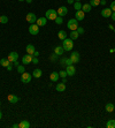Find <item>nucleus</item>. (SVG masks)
<instances>
[{
	"label": "nucleus",
	"mask_w": 115,
	"mask_h": 128,
	"mask_svg": "<svg viewBox=\"0 0 115 128\" xmlns=\"http://www.w3.org/2000/svg\"><path fill=\"white\" fill-rule=\"evenodd\" d=\"M67 13H68V8L66 7V6H61V7L58 9V15L59 16H63L65 15H67Z\"/></svg>",
	"instance_id": "11"
},
{
	"label": "nucleus",
	"mask_w": 115,
	"mask_h": 128,
	"mask_svg": "<svg viewBox=\"0 0 115 128\" xmlns=\"http://www.w3.org/2000/svg\"><path fill=\"white\" fill-rule=\"evenodd\" d=\"M59 77H60V75H59V73L58 72H53V73H51V75H50V79L52 82H58V80H59Z\"/></svg>",
	"instance_id": "15"
},
{
	"label": "nucleus",
	"mask_w": 115,
	"mask_h": 128,
	"mask_svg": "<svg viewBox=\"0 0 115 128\" xmlns=\"http://www.w3.org/2000/svg\"><path fill=\"white\" fill-rule=\"evenodd\" d=\"M106 127L107 128H115V120H113V119L108 120L107 124H106Z\"/></svg>",
	"instance_id": "27"
},
{
	"label": "nucleus",
	"mask_w": 115,
	"mask_h": 128,
	"mask_svg": "<svg viewBox=\"0 0 115 128\" xmlns=\"http://www.w3.org/2000/svg\"><path fill=\"white\" fill-rule=\"evenodd\" d=\"M84 17H85V13L82 9L80 11H76V13H75V19L77 21H82V20H84Z\"/></svg>",
	"instance_id": "8"
},
{
	"label": "nucleus",
	"mask_w": 115,
	"mask_h": 128,
	"mask_svg": "<svg viewBox=\"0 0 115 128\" xmlns=\"http://www.w3.org/2000/svg\"><path fill=\"white\" fill-rule=\"evenodd\" d=\"M66 72H67V75L74 76L75 74H76V68H75V66H74V65H69V66H67Z\"/></svg>",
	"instance_id": "6"
},
{
	"label": "nucleus",
	"mask_w": 115,
	"mask_h": 128,
	"mask_svg": "<svg viewBox=\"0 0 115 128\" xmlns=\"http://www.w3.org/2000/svg\"><path fill=\"white\" fill-rule=\"evenodd\" d=\"M25 1H27L28 4H31V2H32V0H25Z\"/></svg>",
	"instance_id": "48"
},
{
	"label": "nucleus",
	"mask_w": 115,
	"mask_h": 128,
	"mask_svg": "<svg viewBox=\"0 0 115 128\" xmlns=\"http://www.w3.org/2000/svg\"><path fill=\"white\" fill-rule=\"evenodd\" d=\"M32 58H34V56H31V54L24 56L22 58V64L23 65H28V64H30V62H32Z\"/></svg>",
	"instance_id": "10"
},
{
	"label": "nucleus",
	"mask_w": 115,
	"mask_h": 128,
	"mask_svg": "<svg viewBox=\"0 0 115 128\" xmlns=\"http://www.w3.org/2000/svg\"><path fill=\"white\" fill-rule=\"evenodd\" d=\"M8 100H9L12 104H15V103L19 102V97L15 96V95H9V96H8Z\"/></svg>",
	"instance_id": "20"
},
{
	"label": "nucleus",
	"mask_w": 115,
	"mask_h": 128,
	"mask_svg": "<svg viewBox=\"0 0 115 128\" xmlns=\"http://www.w3.org/2000/svg\"><path fill=\"white\" fill-rule=\"evenodd\" d=\"M55 89H57V91H59V92H62V91L66 90V83H58L57 87H55Z\"/></svg>",
	"instance_id": "17"
},
{
	"label": "nucleus",
	"mask_w": 115,
	"mask_h": 128,
	"mask_svg": "<svg viewBox=\"0 0 115 128\" xmlns=\"http://www.w3.org/2000/svg\"><path fill=\"white\" fill-rule=\"evenodd\" d=\"M68 4H74V0H68Z\"/></svg>",
	"instance_id": "47"
},
{
	"label": "nucleus",
	"mask_w": 115,
	"mask_h": 128,
	"mask_svg": "<svg viewBox=\"0 0 115 128\" xmlns=\"http://www.w3.org/2000/svg\"><path fill=\"white\" fill-rule=\"evenodd\" d=\"M45 17L47 20H55L58 17V12L55 11V9H48V11L46 12V15Z\"/></svg>",
	"instance_id": "2"
},
{
	"label": "nucleus",
	"mask_w": 115,
	"mask_h": 128,
	"mask_svg": "<svg viewBox=\"0 0 115 128\" xmlns=\"http://www.w3.org/2000/svg\"><path fill=\"white\" fill-rule=\"evenodd\" d=\"M46 23H47V19H46V17H39V19H37V21H36V24L39 27L46 26Z\"/></svg>",
	"instance_id": "14"
},
{
	"label": "nucleus",
	"mask_w": 115,
	"mask_h": 128,
	"mask_svg": "<svg viewBox=\"0 0 115 128\" xmlns=\"http://www.w3.org/2000/svg\"><path fill=\"white\" fill-rule=\"evenodd\" d=\"M63 52H65V50H63L62 46H55V47H54V53L58 54V56H62Z\"/></svg>",
	"instance_id": "16"
},
{
	"label": "nucleus",
	"mask_w": 115,
	"mask_h": 128,
	"mask_svg": "<svg viewBox=\"0 0 115 128\" xmlns=\"http://www.w3.org/2000/svg\"><path fill=\"white\" fill-rule=\"evenodd\" d=\"M57 57H58V54L53 53V54L51 56V60H52V61H55V60H57Z\"/></svg>",
	"instance_id": "37"
},
{
	"label": "nucleus",
	"mask_w": 115,
	"mask_h": 128,
	"mask_svg": "<svg viewBox=\"0 0 115 128\" xmlns=\"http://www.w3.org/2000/svg\"><path fill=\"white\" fill-rule=\"evenodd\" d=\"M17 59H19V53L17 52H11L8 54V60L11 61L12 64H13L14 61H16Z\"/></svg>",
	"instance_id": "9"
},
{
	"label": "nucleus",
	"mask_w": 115,
	"mask_h": 128,
	"mask_svg": "<svg viewBox=\"0 0 115 128\" xmlns=\"http://www.w3.org/2000/svg\"><path fill=\"white\" fill-rule=\"evenodd\" d=\"M111 17H112V19H113V21H115V12H113V13H112Z\"/></svg>",
	"instance_id": "41"
},
{
	"label": "nucleus",
	"mask_w": 115,
	"mask_h": 128,
	"mask_svg": "<svg viewBox=\"0 0 115 128\" xmlns=\"http://www.w3.org/2000/svg\"><path fill=\"white\" fill-rule=\"evenodd\" d=\"M31 79H32V75L31 74H29V73H23L22 75H21V81H22L23 83H30Z\"/></svg>",
	"instance_id": "4"
},
{
	"label": "nucleus",
	"mask_w": 115,
	"mask_h": 128,
	"mask_svg": "<svg viewBox=\"0 0 115 128\" xmlns=\"http://www.w3.org/2000/svg\"><path fill=\"white\" fill-rule=\"evenodd\" d=\"M112 9L111 8H104L103 11H101V15L104 16V17H111L112 15Z\"/></svg>",
	"instance_id": "13"
},
{
	"label": "nucleus",
	"mask_w": 115,
	"mask_h": 128,
	"mask_svg": "<svg viewBox=\"0 0 115 128\" xmlns=\"http://www.w3.org/2000/svg\"><path fill=\"white\" fill-rule=\"evenodd\" d=\"M70 59L73 61V64H77L78 61H80V53L78 52H73L71 53V56H70Z\"/></svg>",
	"instance_id": "12"
},
{
	"label": "nucleus",
	"mask_w": 115,
	"mask_h": 128,
	"mask_svg": "<svg viewBox=\"0 0 115 128\" xmlns=\"http://www.w3.org/2000/svg\"><path fill=\"white\" fill-rule=\"evenodd\" d=\"M60 64H61L62 67H67V64H66V58H62L61 61H60Z\"/></svg>",
	"instance_id": "34"
},
{
	"label": "nucleus",
	"mask_w": 115,
	"mask_h": 128,
	"mask_svg": "<svg viewBox=\"0 0 115 128\" xmlns=\"http://www.w3.org/2000/svg\"><path fill=\"white\" fill-rule=\"evenodd\" d=\"M32 56H34V57H38L39 56V52H38V51H34V53L32 54Z\"/></svg>",
	"instance_id": "42"
},
{
	"label": "nucleus",
	"mask_w": 115,
	"mask_h": 128,
	"mask_svg": "<svg viewBox=\"0 0 115 128\" xmlns=\"http://www.w3.org/2000/svg\"><path fill=\"white\" fill-rule=\"evenodd\" d=\"M59 75H60V77L65 79V77H67V72L66 71H61V72H59Z\"/></svg>",
	"instance_id": "33"
},
{
	"label": "nucleus",
	"mask_w": 115,
	"mask_h": 128,
	"mask_svg": "<svg viewBox=\"0 0 115 128\" xmlns=\"http://www.w3.org/2000/svg\"><path fill=\"white\" fill-rule=\"evenodd\" d=\"M0 105H1V102H0Z\"/></svg>",
	"instance_id": "52"
},
{
	"label": "nucleus",
	"mask_w": 115,
	"mask_h": 128,
	"mask_svg": "<svg viewBox=\"0 0 115 128\" xmlns=\"http://www.w3.org/2000/svg\"><path fill=\"white\" fill-rule=\"evenodd\" d=\"M13 128H20V126L17 124H14V125H13Z\"/></svg>",
	"instance_id": "45"
},
{
	"label": "nucleus",
	"mask_w": 115,
	"mask_h": 128,
	"mask_svg": "<svg viewBox=\"0 0 115 128\" xmlns=\"http://www.w3.org/2000/svg\"><path fill=\"white\" fill-rule=\"evenodd\" d=\"M68 28L70 29V30H76L77 28H78V21H77L76 19H71L68 21Z\"/></svg>",
	"instance_id": "3"
},
{
	"label": "nucleus",
	"mask_w": 115,
	"mask_h": 128,
	"mask_svg": "<svg viewBox=\"0 0 115 128\" xmlns=\"http://www.w3.org/2000/svg\"><path fill=\"white\" fill-rule=\"evenodd\" d=\"M62 47L65 51H71L74 47V43L71 38H66L62 41Z\"/></svg>",
	"instance_id": "1"
},
{
	"label": "nucleus",
	"mask_w": 115,
	"mask_h": 128,
	"mask_svg": "<svg viewBox=\"0 0 115 128\" xmlns=\"http://www.w3.org/2000/svg\"><path fill=\"white\" fill-rule=\"evenodd\" d=\"M32 62H34V64H38V58H37V57H34V58H32Z\"/></svg>",
	"instance_id": "39"
},
{
	"label": "nucleus",
	"mask_w": 115,
	"mask_h": 128,
	"mask_svg": "<svg viewBox=\"0 0 115 128\" xmlns=\"http://www.w3.org/2000/svg\"><path fill=\"white\" fill-rule=\"evenodd\" d=\"M109 29H112V30H114V31H115V29H114V27L112 26V24H111V26H109Z\"/></svg>",
	"instance_id": "46"
},
{
	"label": "nucleus",
	"mask_w": 115,
	"mask_h": 128,
	"mask_svg": "<svg viewBox=\"0 0 115 128\" xmlns=\"http://www.w3.org/2000/svg\"><path fill=\"white\" fill-rule=\"evenodd\" d=\"M19 126H20V128H29L30 127V122L28 120H22L19 124Z\"/></svg>",
	"instance_id": "22"
},
{
	"label": "nucleus",
	"mask_w": 115,
	"mask_h": 128,
	"mask_svg": "<svg viewBox=\"0 0 115 128\" xmlns=\"http://www.w3.org/2000/svg\"><path fill=\"white\" fill-rule=\"evenodd\" d=\"M66 64H67V66H69V65H74L70 58H66Z\"/></svg>",
	"instance_id": "35"
},
{
	"label": "nucleus",
	"mask_w": 115,
	"mask_h": 128,
	"mask_svg": "<svg viewBox=\"0 0 115 128\" xmlns=\"http://www.w3.org/2000/svg\"><path fill=\"white\" fill-rule=\"evenodd\" d=\"M76 30H77V32H78V34H80V35L84 34V29H83V28H80V27H78V28H77Z\"/></svg>",
	"instance_id": "36"
},
{
	"label": "nucleus",
	"mask_w": 115,
	"mask_h": 128,
	"mask_svg": "<svg viewBox=\"0 0 115 128\" xmlns=\"http://www.w3.org/2000/svg\"><path fill=\"white\" fill-rule=\"evenodd\" d=\"M54 21L57 22V24H62V22H63V20H62V16H58V17L54 20Z\"/></svg>",
	"instance_id": "32"
},
{
	"label": "nucleus",
	"mask_w": 115,
	"mask_h": 128,
	"mask_svg": "<svg viewBox=\"0 0 115 128\" xmlns=\"http://www.w3.org/2000/svg\"><path fill=\"white\" fill-rule=\"evenodd\" d=\"M111 9H112V12H115V1H113L111 4Z\"/></svg>",
	"instance_id": "38"
},
{
	"label": "nucleus",
	"mask_w": 115,
	"mask_h": 128,
	"mask_svg": "<svg viewBox=\"0 0 115 128\" xmlns=\"http://www.w3.org/2000/svg\"><path fill=\"white\" fill-rule=\"evenodd\" d=\"M13 64H14V65H13V66H15V67H17V66H19V62H17V60H16V61H14V62H13Z\"/></svg>",
	"instance_id": "43"
},
{
	"label": "nucleus",
	"mask_w": 115,
	"mask_h": 128,
	"mask_svg": "<svg viewBox=\"0 0 115 128\" xmlns=\"http://www.w3.org/2000/svg\"><path fill=\"white\" fill-rule=\"evenodd\" d=\"M58 37L60 38L61 41H63V39L67 38V32H66L65 30H60V31H59V34H58Z\"/></svg>",
	"instance_id": "25"
},
{
	"label": "nucleus",
	"mask_w": 115,
	"mask_h": 128,
	"mask_svg": "<svg viewBox=\"0 0 115 128\" xmlns=\"http://www.w3.org/2000/svg\"><path fill=\"white\" fill-rule=\"evenodd\" d=\"M114 52H115V49H114Z\"/></svg>",
	"instance_id": "53"
},
{
	"label": "nucleus",
	"mask_w": 115,
	"mask_h": 128,
	"mask_svg": "<svg viewBox=\"0 0 115 128\" xmlns=\"http://www.w3.org/2000/svg\"><path fill=\"white\" fill-rule=\"evenodd\" d=\"M90 5L92 7H97L100 5V0H90Z\"/></svg>",
	"instance_id": "28"
},
{
	"label": "nucleus",
	"mask_w": 115,
	"mask_h": 128,
	"mask_svg": "<svg viewBox=\"0 0 115 128\" xmlns=\"http://www.w3.org/2000/svg\"><path fill=\"white\" fill-rule=\"evenodd\" d=\"M6 68H7V71H12V68H13V65H8V66H7V67H6Z\"/></svg>",
	"instance_id": "40"
},
{
	"label": "nucleus",
	"mask_w": 115,
	"mask_h": 128,
	"mask_svg": "<svg viewBox=\"0 0 115 128\" xmlns=\"http://www.w3.org/2000/svg\"><path fill=\"white\" fill-rule=\"evenodd\" d=\"M76 1H80V0H76Z\"/></svg>",
	"instance_id": "51"
},
{
	"label": "nucleus",
	"mask_w": 115,
	"mask_h": 128,
	"mask_svg": "<svg viewBox=\"0 0 115 128\" xmlns=\"http://www.w3.org/2000/svg\"><path fill=\"white\" fill-rule=\"evenodd\" d=\"M19 1H24V0H19Z\"/></svg>",
	"instance_id": "50"
},
{
	"label": "nucleus",
	"mask_w": 115,
	"mask_h": 128,
	"mask_svg": "<svg viewBox=\"0 0 115 128\" xmlns=\"http://www.w3.org/2000/svg\"><path fill=\"white\" fill-rule=\"evenodd\" d=\"M42 75H43V72L39 69V68H36L34 72H32V76H34V77H36V79H39Z\"/></svg>",
	"instance_id": "18"
},
{
	"label": "nucleus",
	"mask_w": 115,
	"mask_h": 128,
	"mask_svg": "<svg viewBox=\"0 0 115 128\" xmlns=\"http://www.w3.org/2000/svg\"><path fill=\"white\" fill-rule=\"evenodd\" d=\"M25 50H27V53H28V54H31V56H32V54L34 53V51H36V50H34V46L32 45V44H29V45H27Z\"/></svg>",
	"instance_id": "19"
},
{
	"label": "nucleus",
	"mask_w": 115,
	"mask_h": 128,
	"mask_svg": "<svg viewBox=\"0 0 115 128\" xmlns=\"http://www.w3.org/2000/svg\"><path fill=\"white\" fill-rule=\"evenodd\" d=\"M1 118H2V112L0 111V120H1Z\"/></svg>",
	"instance_id": "49"
},
{
	"label": "nucleus",
	"mask_w": 115,
	"mask_h": 128,
	"mask_svg": "<svg viewBox=\"0 0 115 128\" xmlns=\"http://www.w3.org/2000/svg\"><path fill=\"white\" fill-rule=\"evenodd\" d=\"M74 8L76 9V11H80L82 9V4H80V1H76V2H74Z\"/></svg>",
	"instance_id": "29"
},
{
	"label": "nucleus",
	"mask_w": 115,
	"mask_h": 128,
	"mask_svg": "<svg viewBox=\"0 0 115 128\" xmlns=\"http://www.w3.org/2000/svg\"><path fill=\"white\" fill-rule=\"evenodd\" d=\"M91 8L92 6L90 4H84V5H82V11L84 12V13H89V12L91 11Z\"/></svg>",
	"instance_id": "24"
},
{
	"label": "nucleus",
	"mask_w": 115,
	"mask_h": 128,
	"mask_svg": "<svg viewBox=\"0 0 115 128\" xmlns=\"http://www.w3.org/2000/svg\"><path fill=\"white\" fill-rule=\"evenodd\" d=\"M105 109H106L107 112H113V111H114V105H113L112 103H108V104H106Z\"/></svg>",
	"instance_id": "26"
},
{
	"label": "nucleus",
	"mask_w": 115,
	"mask_h": 128,
	"mask_svg": "<svg viewBox=\"0 0 115 128\" xmlns=\"http://www.w3.org/2000/svg\"><path fill=\"white\" fill-rule=\"evenodd\" d=\"M29 32H30L31 35H38L39 32V26H37V24H31L30 28H29Z\"/></svg>",
	"instance_id": "7"
},
{
	"label": "nucleus",
	"mask_w": 115,
	"mask_h": 128,
	"mask_svg": "<svg viewBox=\"0 0 115 128\" xmlns=\"http://www.w3.org/2000/svg\"><path fill=\"white\" fill-rule=\"evenodd\" d=\"M12 62L8 60V58H2L1 60H0V65L2 66V67H7L8 65H11Z\"/></svg>",
	"instance_id": "21"
},
{
	"label": "nucleus",
	"mask_w": 115,
	"mask_h": 128,
	"mask_svg": "<svg viewBox=\"0 0 115 128\" xmlns=\"http://www.w3.org/2000/svg\"><path fill=\"white\" fill-rule=\"evenodd\" d=\"M8 22V17L6 15H1L0 16V23H4V24H6V23Z\"/></svg>",
	"instance_id": "30"
},
{
	"label": "nucleus",
	"mask_w": 115,
	"mask_h": 128,
	"mask_svg": "<svg viewBox=\"0 0 115 128\" xmlns=\"http://www.w3.org/2000/svg\"><path fill=\"white\" fill-rule=\"evenodd\" d=\"M17 72H19L20 74H23V73L25 72V68H24V66H21V65H19V66H17Z\"/></svg>",
	"instance_id": "31"
},
{
	"label": "nucleus",
	"mask_w": 115,
	"mask_h": 128,
	"mask_svg": "<svg viewBox=\"0 0 115 128\" xmlns=\"http://www.w3.org/2000/svg\"><path fill=\"white\" fill-rule=\"evenodd\" d=\"M78 36H80V34L77 32V30H71V31H70V35H69V37L71 38L73 41L77 39V38H78Z\"/></svg>",
	"instance_id": "23"
},
{
	"label": "nucleus",
	"mask_w": 115,
	"mask_h": 128,
	"mask_svg": "<svg viewBox=\"0 0 115 128\" xmlns=\"http://www.w3.org/2000/svg\"><path fill=\"white\" fill-rule=\"evenodd\" d=\"M100 5H106V0H100Z\"/></svg>",
	"instance_id": "44"
},
{
	"label": "nucleus",
	"mask_w": 115,
	"mask_h": 128,
	"mask_svg": "<svg viewBox=\"0 0 115 128\" xmlns=\"http://www.w3.org/2000/svg\"><path fill=\"white\" fill-rule=\"evenodd\" d=\"M25 20H27L29 23H31V24H34L36 21H37V16L34 15V13H28L27 16H25Z\"/></svg>",
	"instance_id": "5"
}]
</instances>
